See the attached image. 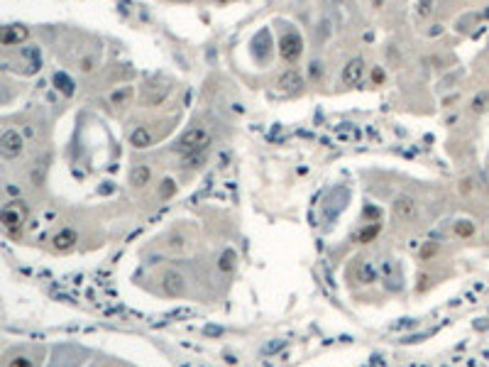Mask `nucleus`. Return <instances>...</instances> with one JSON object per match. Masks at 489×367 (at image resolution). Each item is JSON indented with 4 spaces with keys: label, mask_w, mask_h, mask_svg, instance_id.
<instances>
[{
    "label": "nucleus",
    "mask_w": 489,
    "mask_h": 367,
    "mask_svg": "<svg viewBox=\"0 0 489 367\" xmlns=\"http://www.w3.org/2000/svg\"><path fill=\"white\" fill-rule=\"evenodd\" d=\"M301 52H304V40H301L298 32H286L279 40V54L286 61H296L301 57Z\"/></svg>",
    "instance_id": "7ed1b4c3"
},
{
    "label": "nucleus",
    "mask_w": 489,
    "mask_h": 367,
    "mask_svg": "<svg viewBox=\"0 0 489 367\" xmlns=\"http://www.w3.org/2000/svg\"><path fill=\"white\" fill-rule=\"evenodd\" d=\"M269 32L267 29H262L257 37H254V54L259 57V61H267L269 59Z\"/></svg>",
    "instance_id": "9b49d317"
},
{
    "label": "nucleus",
    "mask_w": 489,
    "mask_h": 367,
    "mask_svg": "<svg viewBox=\"0 0 489 367\" xmlns=\"http://www.w3.org/2000/svg\"><path fill=\"white\" fill-rule=\"evenodd\" d=\"M54 86H56V91H61L64 96H73V91H76L73 79H71L69 74H64V71H56L54 74Z\"/></svg>",
    "instance_id": "f8f14e48"
},
{
    "label": "nucleus",
    "mask_w": 489,
    "mask_h": 367,
    "mask_svg": "<svg viewBox=\"0 0 489 367\" xmlns=\"http://www.w3.org/2000/svg\"><path fill=\"white\" fill-rule=\"evenodd\" d=\"M321 74H323L321 61H311V76H313V79H321Z\"/></svg>",
    "instance_id": "5701e85b"
},
{
    "label": "nucleus",
    "mask_w": 489,
    "mask_h": 367,
    "mask_svg": "<svg viewBox=\"0 0 489 367\" xmlns=\"http://www.w3.org/2000/svg\"><path fill=\"white\" fill-rule=\"evenodd\" d=\"M455 235H460V238H472V235H475V226H472L470 221H458V223H455Z\"/></svg>",
    "instance_id": "f3484780"
},
{
    "label": "nucleus",
    "mask_w": 489,
    "mask_h": 367,
    "mask_svg": "<svg viewBox=\"0 0 489 367\" xmlns=\"http://www.w3.org/2000/svg\"><path fill=\"white\" fill-rule=\"evenodd\" d=\"M233 257H235L233 252H225V254H223V265H220V269H223V272H230V269H233Z\"/></svg>",
    "instance_id": "412c9836"
},
{
    "label": "nucleus",
    "mask_w": 489,
    "mask_h": 367,
    "mask_svg": "<svg viewBox=\"0 0 489 367\" xmlns=\"http://www.w3.org/2000/svg\"><path fill=\"white\" fill-rule=\"evenodd\" d=\"M357 274H360V279H362L364 284H369V282H374V279H377V269L372 267L369 262H362L360 269H357Z\"/></svg>",
    "instance_id": "dca6fc26"
},
{
    "label": "nucleus",
    "mask_w": 489,
    "mask_h": 367,
    "mask_svg": "<svg viewBox=\"0 0 489 367\" xmlns=\"http://www.w3.org/2000/svg\"><path fill=\"white\" fill-rule=\"evenodd\" d=\"M431 3H433V0H421V3H419V15H428V13H431Z\"/></svg>",
    "instance_id": "b1692460"
},
{
    "label": "nucleus",
    "mask_w": 489,
    "mask_h": 367,
    "mask_svg": "<svg viewBox=\"0 0 489 367\" xmlns=\"http://www.w3.org/2000/svg\"><path fill=\"white\" fill-rule=\"evenodd\" d=\"M149 176H152V171H149V167L147 164H137L135 169H132V174H130V183L132 186H147V181H149Z\"/></svg>",
    "instance_id": "4468645a"
},
{
    "label": "nucleus",
    "mask_w": 489,
    "mask_h": 367,
    "mask_svg": "<svg viewBox=\"0 0 489 367\" xmlns=\"http://www.w3.org/2000/svg\"><path fill=\"white\" fill-rule=\"evenodd\" d=\"M22 135L17 132V130H5L3 135H0V152L5 157H17L22 152Z\"/></svg>",
    "instance_id": "39448f33"
},
{
    "label": "nucleus",
    "mask_w": 489,
    "mask_h": 367,
    "mask_svg": "<svg viewBox=\"0 0 489 367\" xmlns=\"http://www.w3.org/2000/svg\"><path fill=\"white\" fill-rule=\"evenodd\" d=\"M208 144H210V135L206 127H189L181 137H179V144H176V147L181 150L183 155H201Z\"/></svg>",
    "instance_id": "f257e3e1"
},
{
    "label": "nucleus",
    "mask_w": 489,
    "mask_h": 367,
    "mask_svg": "<svg viewBox=\"0 0 489 367\" xmlns=\"http://www.w3.org/2000/svg\"><path fill=\"white\" fill-rule=\"evenodd\" d=\"M25 218H27V208L20 203V201H13V203H8L3 211H0V223L8 228L13 235L20 233V228L25 223Z\"/></svg>",
    "instance_id": "f03ea898"
},
{
    "label": "nucleus",
    "mask_w": 489,
    "mask_h": 367,
    "mask_svg": "<svg viewBox=\"0 0 489 367\" xmlns=\"http://www.w3.org/2000/svg\"><path fill=\"white\" fill-rule=\"evenodd\" d=\"M484 17H487V20H489V8H487V10H484Z\"/></svg>",
    "instance_id": "cd10ccee"
},
{
    "label": "nucleus",
    "mask_w": 489,
    "mask_h": 367,
    "mask_svg": "<svg viewBox=\"0 0 489 367\" xmlns=\"http://www.w3.org/2000/svg\"><path fill=\"white\" fill-rule=\"evenodd\" d=\"M81 69L84 71H91L93 66H91V59H86V61H81Z\"/></svg>",
    "instance_id": "bb28decb"
},
{
    "label": "nucleus",
    "mask_w": 489,
    "mask_h": 367,
    "mask_svg": "<svg viewBox=\"0 0 489 367\" xmlns=\"http://www.w3.org/2000/svg\"><path fill=\"white\" fill-rule=\"evenodd\" d=\"M372 81H374V84H382V81H384V71H382V69L372 71Z\"/></svg>",
    "instance_id": "a878e982"
},
{
    "label": "nucleus",
    "mask_w": 489,
    "mask_h": 367,
    "mask_svg": "<svg viewBox=\"0 0 489 367\" xmlns=\"http://www.w3.org/2000/svg\"><path fill=\"white\" fill-rule=\"evenodd\" d=\"M487 105H489V96H487V93H482V96H477V98L472 100V111H475V113H484V111H487Z\"/></svg>",
    "instance_id": "a211bd4d"
},
{
    "label": "nucleus",
    "mask_w": 489,
    "mask_h": 367,
    "mask_svg": "<svg viewBox=\"0 0 489 367\" xmlns=\"http://www.w3.org/2000/svg\"><path fill=\"white\" fill-rule=\"evenodd\" d=\"M416 213H419V206H416V201H413L411 196H396L394 198V218H396V221L408 223V221L416 218Z\"/></svg>",
    "instance_id": "20e7f679"
},
{
    "label": "nucleus",
    "mask_w": 489,
    "mask_h": 367,
    "mask_svg": "<svg viewBox=\"0 0 489 367\" xmlns=\"http://www.w3.org/2000/svg\"><path fill=\"white\" fill-rule=\"evenodd\" d=\"M76 240H79L76 233H73L71 228H64L61 233H56L54 235V247L56 250H69V247H73V242Z\"/></svg>",
    "instance_id": "ddd939ff"
},
{
    "label": "nucleus",
    "mask_w": 489,
    "mask_h": 367,
    "mask_svg": "<svg viewBox=\"0 0 489 367\" xmlns=\"http://www.w3.org/2000/svg\"><path fill=\"white\" fill-rule=\"evenodd\" d=\"M27 40V27L22 25H10V27H0V44L10 47V44H20Z\"/></svg>",
    "instance_id": "6e6552de"
},
{
    "label": "nucleus",
    "mask_w": 489,
    "mask_h": 367,
    "mask_svg": "<svg viewBox=\"0 0 489 367\" xmlns=\"http://www.w3.org/2000/svg\"><path fill=\"white\" fill-rule=\"evenodd\" d=\"M435 252H438V247H435L433 242H431V245H426V247L421 250V257H423V260H428V257H433Z\"/></svg>",
    "instance_id": "4be33fe9"
},
{
    "label": "nucleus",
    "mask_w": 489,
    "mask_h": 367,
    "mask_svg": "<svg viewBox=\"0 0 489 367\" xmlns=\"http://www.w3.org/2000/svg\"><path fill=\"white\" fill-rule=\"evenodd\" d=\"M362 76H364V61L360 57L350 59L348 64H345V69H343V81L348 86H355V84H360Z\"/></svg>",
    "instance_id": "0eeeda50"
},
{
    "label": "nucleus",
    "mask_w": 489,
    "mask_h": 367,
    "mask_svg": "<svg viewBox=\"0 0 489 367\" xmlns=\"http://www.w3.org/2000/svg\"><path fill=\"white\" fill-rule=\"evenodd\" d=\"M10 367H32V362H29L27 357H15L13 362H10Z\"/></svg>",
    "instance_id": "393cba45"
},
{
    "label": "nucleus",
    "mask_w": 489,
    "mask_h": 367,
    "mask_svg": "<svg viewBox=\"0 0 489 367\" xmlns=\"http://www.w3.org/2000/svg\"><path fill=\"white\" fill-rule=\"evenodd\" d=\"M379 230H382L379 223H372V226L362 228V230H360V235H357V242H362V245H364V242H372L379 235Z\"/></svg>",
    "instance_id": "2eb2a0df"
},
{
    "label": "nucleus",
    "mask_w": 489,
    "mask_h": 367,
    "mask_svg": "<svg viewBox=\"0 0 489 367\" xmlns=\"http://www.w3.org/2000/svg\"><path fill=\"white\" fill-rule=\"evenodd\" d=\"M174 191H176V183H174V179H164V181H162V189H159L162 198L174 196Z\"/></svg>",
    "instance_id": "6ab92c4d"
},
{
    "label": "nucleus",
    "mask_w": 489,
    "mask_h": 367,
    "mask_svg": "<svg viewBox=\"0 0 489 367\" xmlns=\"http://www.w3.org/2000/svg\"><path fill=\"white\" fill-rule=\"evenodd\" d=\"M162 286H164V291L167 294H171V297H179L183 291V277L179 274V272H167L164 274V282H162Z\"/></svg>",
    "instance_id": "1a4fd4ad"
},
{
    "label": "nucleus",
    "mask_w": 489,
    "mask_h": 367,
    "mask_svg": "<svg viewBox=\"0 0 489 367\" xmlns=\"http://www.w3.org/2000/svg\"><path fill=\"white\" fill-rule=\"evenodd\" d=\"M127 98H130V88H123V91H115V93H112V103H115V105L125 103Z\"/></svg>",
    "instance_id": "aec40b11"
},
{
    "label": "nucleus",
    "mask_w": 489,
    "mask_h": 367,
    "mask_svg": "<svg viewBox=\"0 0 489 367\" xmlns=\"http://www.w3.org/2000/svg\"><path fill=\"white\" fill-rule=\"evenodd\" d=\"M152 142H154V135L149 132V127H137V130H132V135H130V144L137 147V150L149 147Z\"/></svg>",
    "instance_id": "9d476101"
},
{
    "label": "nucleus",
    "mask_w": 489,
    "mask_h": 367,
    "mask_svg": "<svg viewBox=\"0 0 489 367\" xmlns=\"http://www.w3.org/2000/svg\"><path fill=\"white\" fill-rule=\"evenodd\" d=\"M281 93H286V96H293V93H301V88H304V79H301V74L298 71H284L279 76V81H277Z\"/></svg>",
    "instance_id": "423d86ee"
}]
</instances>
